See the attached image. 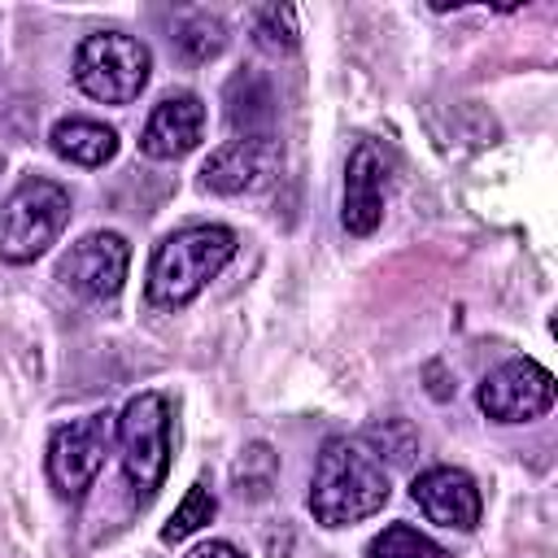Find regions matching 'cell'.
I'll use <instances>...</instances> for the list:
<instances>
[{
	"mask_svg": "<svg viewBox=\"0 0 558 558\" xmlns=\"http://www.w3.org/2000/svg\"><path fill=\"white\" fill-rule=\"evenodd\" d=\"M388 471L384 462L353 436H331L318 449L314 484H310V514L323 527H349L384 510L388 501Z\"/></svg>",
	"mask_w": 558,
	"mask_h": 558,
	"instance_id": "cell-1",
	"label": "cell"
},
{
	"mask_svg": "<svg viewBox=\"0 0 558 558\" xmlns=\"http://www.w3.org/2000/svg\"><path fill=\"white\" fill-rule=\"evenodd\" d=\"M235 257V231L218 222L170 231L148 262V305L153 310H183L205 292V283Z\"/></svg>",
	"mask_w": 558,
	"mask_h": 558,
	"instance_id": "cell-2",
	"label": "cell"
},
{
	"mask_svg": "<svg viewBox=\"0 0 558 558\" xmlns=\"http://www.w3.org/2000/svg\"><path fill=\"white\" fill-rule=\"evenodd\" d=\"M118 462L135 506H148L170 471V401L140 392L118 414Z\"/></svg>",
	"mask_w": 558,
	"mask_h": 558,
	"instance_id": "cell-3",
	"label": "cell"
},
{
	"mask_svg": "<svg viewBox=\"0 0 558 558\" xmlns=\"http://www.w3.org/2000/svg\"><path fill=\"white\" fill-rule=\"evenodd\" d=\"M70 222V192L57 179H22L0 205V257L26 266L44 257Z\"/></svg>",
	"mask_w": 558,
	"mask_h": 558,
	"instance_id": "cell-4",
	"label": "cell"
},
{
	"mask_svg": "<svg viewBox=\"0 0 558 558\" xmlns=\"http://www.w3.org/2000/svg\"><path fill=\"white\" fill-rule=\"evenodd\" d=\"M153 74V52L144 39L122 31H96L74 48V83L100 105H131Z\"/></svg>",
	"mask_w": 558,
	"mask_h": 558,
	"instance_id": "cell-5",
	"label": "cell"
},
{
	"mask_svg": "<svg viewBox=\"0 0 558 558\" xmlns=\"http://www.w3.org/2000/svg\"><path fill=\"white\" fill-rule=\"evenodd\" d=\"M475 405L493 423H532L554 405V375L532 357H510L480 379Z\"/></svg>",
	"mask_w": 558,
	"mask_h": 558,
	"instance_id": "cell-6",
	"label": "cell"
},
{
	"mask_svg": "<svg viewBox=\"0 0 558 558\" xmlns=\"http://www.w3.org/2000/svg\"><path fill=\"white\" fill-rule=\"evenodd\" d=\"M109 453V414L70 418L48 436V480L61 497H83Z\"/></svg>",
	"mask_w": 558,
	"mask_h": 558,
	"instance_id": "cell-7",
	"label": "cell"
},
{
	"mask_svg": "<svg viewBox=\"0 0 558 558\" xmlns=\"http://www.w3.org/2000/svg\"><path fill=\"white\" fill-rule=\"evenodd\" d=\"M126 270H131V244L118 231H87L57 262V279L87 301H113L126 283Z\"/></svg>",
	"mask_w": 558,
	"mask_h": 558,
	"instance_id": "cell-8",
	"label": "cell"
},
{
	"mask_svg": "<svg viewBox=\"0 0 558 558\" xmlns=\"http://www.w3.org/2000/svg\"><path fill=\"white\" fill-rule=\"evenodd\" d=\"M275 170H279V140L275 135H235L205 157L201 183L218 196H244V192L266 187L275 179Z\"/></svg>",
	"mask_w": 558,
	"mask_h": 558,
	"instance_id": "cell-9",
	"label": "cell"
},
{
	"mask_svg": "<svg viewBox=\"0 0 558 558\" xmlns=\"http://www.w3.org/2000/svg\"><path fill=\"white\" fill-rule=\"evenodd\" d=\"M384 192H388V157L379 144L362 140L349 153L344 166V196H340V227L349 235H371L384 218Z\"/></svg>",
	"mask_w": 558,
	"mask_h": 558,
	"instance_id": "cell-10",
	"label": "cell"
},
{
	"mask_svg": "<svg viewBox=\"0 0 558 558\" xmlns=\"http://www.w3.org/2000/svg\"><path fill=\"white\" fill-rule=\"evenodd\" d=\"M410 497L432 523L453 527V532H471L484 510L480 488L462 466H427L423 475H414Z\"/></svg>",
	"mask_w": 558,
	"mask_h": 558,
	"instance_id": "cell-11",
	"label": "cell"
},
{
	"mask_svg": "<svg viewBox=\"0 0 558 558\" xmlns=\"http://www.w3.org/2000/svg\"><path fill=\"white\" fill-rule=\"evenodd\" d=\"M205 131V105L192 92H170L153 105L144 131H140V153L153 161H174L187 157L201 144Z\"/></svg>",
	"mask_w": 558,
	"mask_h": 558,
	"instance_id": "cell-12",
	"label": "cell"
},
{
	"mask_svg": "<svg viewBox=\"0 0 558 558\" xmlns=\"http://www.w3.org/2000/svg\"><path fill=\"white\" fill-rule=\"evenodd\" d=\"M48 144L70 166H105L118 153V131L105 122H92V118H61L48 131Z\"/></svg>",
	"mask_w": 558,
	"mask_h": 558,
	"instance_id": "cell-13",
	"label": "cell"
},
{
	"mask_svg": "<svg viewBox=\"0 0 558 558\" xmlns=\"http://www.w3.org/2000/svg\"><path fill=\"white\" fill-rule=\"evenodd\" d=\"M366 558H449L427 532L410 527V523H388L371 545Z\"/></svg>",
	"mask_w": 558,
	"mask_h": 558,
	"instance_id": "cell-14",
	"label": "cell"
},
{
	"mask_svg": "<svg viewBox=\"0 0 558 558\" xmlns=\"http://www.w3.org/2000/svg\"><path fill=\"white\" fill-rule=\"evenodd\" d=\"M214 510H218L214 493H209L205 484H192V488L183 493V501L174 506L170 523L161 527V541H166V545H179V541H187L192 532H201V527L214 519Z\"/></svg>",
	"mask_w": 558,
	"mask_h": 558,
	"instance_id": "cell-15",
	"label": "cell"
},
{
	"mask_svg": "<svg viewBox=\"0 0 558 558\" xmlns=\"http://www.w3.org/2000/svg\"><path fill=\"white\" fill-rule=\"evenodd\" d=\"M253 39L266 52H292L296 48V9L292 4H266L253 13Z\"/></svg>",
	"mask_w": 558,
	"mask_h": 558,
	"instance_id": "cell-16",
	"label": "cell"
},
{
	"mask_svg": "<svg viewBox=\"0 0 558 558\" xmlns=\"http://www.w3.org/2000/svg\"><path fill=\"white\" fill-rule=\"evenodd\" d=\"M174 44L183 48L187 61H209V57H218L227 48V26L218 17H209V13H196V17H187L179 26Z\"/></svg>",
	"mask_w": 558,
	"mask_h": 558,
	"instance_id": "cell-17",
	"label": "cell"
},
{
	"mask_svg": "<svg viewBox=\"0 0 558 558\" xmlns=\"http://www.w3.org/2000/svg\"><path fill=\"white\" fill-rule=\"evenodd\" d=\"M187 558H244L231 541H205V545H196Z\"/></svg>",
	"mask_w": 558,
	"mask_h": 558,
	"instance_id": "cell-18",
	"label": "cell"
}]
</instances>
